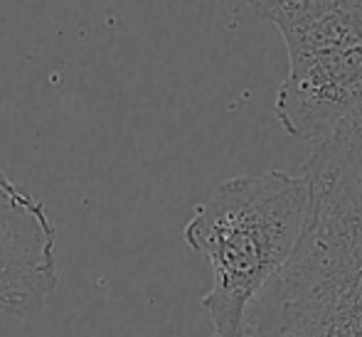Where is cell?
Returning a JSON list of instances; mask_svg holds the SVG:
<instances>
[{
	"label": "cell",
	"mask_w": 362,
	"mask_h": 337,
	"mask_svg": "<svg viewBox=\"0 0 362 337\" xmlns=\"http://www.w3.org/2000/svg\"><path fill=\"white\" fill-rule=\"evenodd\" d=\"M303 172V239L249 305L239 337H362V121L315 143Z\"/></svg>",
	"instance_id": "cell-1"
},
{
	"label": "cell",
	"mask_w": 362,
	"mask_h": 337,
	"mask_svg": "<svg viewBox=\"0 0 362 337\" xmlns=\"http://www.w3.org/2000/svg\"><path fill=\"white\" fill-rule=\"evenodd\" d=\"M308 214L310 180L284 170L232 177L197 204L182 237L212 266L200 305L215 337H239L249 305L298 249Z\"/></svg>",
	"instance_id": "cell-2"
},
{
	"label": "cell",
	"mask_w": 362,
	"mask_h": 337,
	"mask_svg": "<svg viewBox=\"0 0 362 337\" xmlns=\"http://www.w3.org/2000/svg\"><path fill=\"white\" fill-rule=\"evenodd\" d=\"M279 30L288 71L276 119L288 136L320 143L362 121V0H247Z\"/></svg>",
	"instance_id": "cell-3"
},
{
	"label": "cell",
	"mask_w": 362,
	"mask_h": 337,
	"mask_svg": "<svg viewBox=\"0 0 362 337\" xmlns=\"http://www.w3.org/2000/svg\"><path fill=\"white\" fill-rule=\"evenodd\" d=\"M57 288V232L45 204L0 167V313L42 308Z\"/></svg>",
	"instance_id": "cell-4"
}]
</instances>
